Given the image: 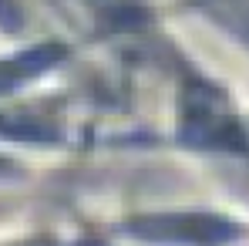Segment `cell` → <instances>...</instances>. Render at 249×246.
<instances>
[{
  "mask_svg": "<svg viewBox=\"0 0 249 246\" xmlns=\"http://www.w3.org/2000/svg\"><path fill=\"white\" fill-rule=\"evenodd\" d=\"M54 57H57V51H47V47H44V51H31V54H24V57H17V61L0 64V88H10V84L27 81L31 75L44 71Z\"/></svg>",
  "mask_w": 249,
  "mask_h": 246,
  "instance_id": "obj_1",
  "label": "cell"
}]
</instances>
